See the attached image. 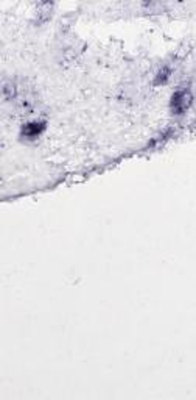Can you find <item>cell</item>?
I'll return each instance as SVG.
<instances>
[{
  "mask_svg": "<svg viewBox=\"0 0 196 400\" xmlns=\"http://www.w3.org/2000/svg\"><path fill=\"white\" fill-rule=\"evenodd\" d=\"M190 100H191V97H190L188 91H178L173 96V99H171V108L178 114H181V113H184L188 108Z\"/></svg>",
  "mask_w": 196,
  "mask_h": 400,
  "instance_id": "6da1fadb",
  "label": "cell"
},
{
  "mask_svg": "<svg viewBox=\"0 0 196 400\" xmlns=\"http://www.w3.org/2000/svg\"><path fill=\"white\" fill-rule=\"evenodd\" d=\"M45 125L44 122H31V124H27L24 128H22V136L28 138V139H34L37 138L41 133L44 131Z\"/></svg>",
  "mask_w": 196,
  "mask_h": 400,
  "instance_id": "7a4b0ae2",
  "label": "cell"
}]
</instances>
